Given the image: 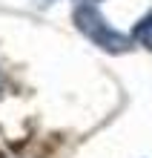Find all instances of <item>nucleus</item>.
Masks as SVG:
<instances>
[{
	"label": "nucleus",
	"mask_w": 152,
	"mask_h": 158,
	"mask_svg": "<svg viewBox=\"0 0 152 158\" xmlns=\"http://www.w3.org/2000/svg\"><path fill=\"white\" fill-rule=\"evenodd\" d=\"M75 23H78V29L86 35L95 46H101V49H106V52H126L129 43H132L129 35L112 29V26L106 23V17H103L92 3H83V6L75 9Z\"/></svg>",
	"instance_id": "1"
},
{
	"label": "nucleus",
	"mask_w": 152,
	"mask_h": 158,
	"mask_svg": "<svg viewBox=\"0 0 152 158\" xmlns=\"http://www.w3.org/2000/svg\"><path fill=\"white\" fill-rule=\"evenodd\" d=\"M132 40H138L144 49H152V12L132 29Z\"/></svg>",
	"instance_id": "2"
}]
</instances>
